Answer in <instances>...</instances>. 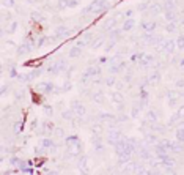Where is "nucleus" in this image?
<instances>
[{
    "label": "nucleus",
    "mask_w": 184,
    "mask_h": 175,
    "mask_svg": "<svg viewBox=\"0 0 184 175\" xmlns=\"http://www.w3.org/2000/svg\"><path fill=\"white\" fill-rule=\"evenodd\" d=\"M69 35V32L65 29V27H60L58 32H57V36H68Z\"/></svg>",
    "instance_id": "11"
},
{
    "label": "nucleus",
    "mask_w": 184,
    "mask_h": 175,
    "mask_svg": "<svg viewBox=\"0 0 184 175\" xmlns=\"http://www.w3.org/2000/svg\"><path fill=\"white\" fill-rule=\"evenodd\" d=\"M54 85L52 84H46V82H43V84H38V90L44 92V93H49V92H52Z\"/></svg>",
    "instance_id": "2"
},
{
    "label": "nucleus",
    "mask_w": 184,
    "mask_h": 175,
    "mask_svg": "<svg viewBox=\"0 0 184 175\" xmlns=\"http://www.w3.org/2000/svg\"><path fill=\"white\" fill-rule=\"evenodd\" d=\"M175 134H176V139H178V140H180V142H184V126L178 128Z\"/></svg>",
    "instance_id": "5"
},
{
    "label": "nucleus",
    "mask_w": 184,
    "mask_h": 175,
    "mask_svg": "<svg viewBox=\"0 0 184 175\" xmlns=\"http://www.w3.org/2000/svg\"><path fill=\"white\" fill-rule=\"evenodd\" d=\"M162 47L165 49V51H171V47H173V43H171V41H169V43H164V44H162Z\"/></svg>",
    "instance_id": "12"
},
{
    "label": "nucleus",
    "mask_w": 184,
    "mask_h": 175,
    "mask_svg": "<svg viewBox=\"0 0 184 175\" xmlns=\"http://www.w3.org/2000/svg\"><path fill=\"white\" fill-rule=\"evenodd\" d=\"M43 147H44V148H51V150H54V148H55L54 142H52V140H49V139L43 140Z\"/></svg>",
    "instance_id": "8"
},
{
    "label": "nucleus",
    "mask_w": 184,
    "mask_h": 175,
    "mask_svg": "<svg viewBox=\"0 0 184 175\" xmlns=\"http://www.w3.org/2000/svg\"><path fill=\"white\" fill-rule=\"evenodd\" d=\"M178 114H180V115H181V117H184V106H183V107L180 109V112H178Z\"/></svg>",
    "instance_id": "17"
},
{
    "label": "nucleus",
    "mask_w": 184,
    "mask_h": 175,
    "mask_svg": "<svg viewBox=\"0 0 184 175\" xmlns=\"http://www.w3.org/2000/svg\"><path fill=\"white\" fill-rule=\"evenodd\" d=\"M30 49H32V44H29V43H27V44H22L19 47V54H27Z\"/></svg>",
    "instance_id": "7"
},
{
    "label": "nucleus",
    "mask_w": 184,
    "mask_h": 175,
    "mask_svg": "<svg viewBox=\"0 0 184 175\" xmlns=\"http://www.w3.org/2000/svg\"><path fill=\"white\" fill-rule=\"evenodd\" d=\"M176 44H178V47H180V49H184V36H181L180 40L176 41Z\"/></svg>",
    "instance_id": "14"
},
{
    "label": "nucleus",
    "mask_w": 184,
    "mask_h": 175,
    "mask_svg": "<svg viewBox=\"0 0 184 175\" xmlns=\"http://www.w3.org/2000/svg\"><path fill=\"white\" fill-rule=\"evenodd\" d=\"M132 29V21H127L126 24H123V30H131Z\"/></svg>",
    "instance_id": "13"
},
{
    "label": "nucleus",
    "mask_w": 184,
    "mask_h": 175,
    "mask_svg": "<svg viewBox=\"0 0 184 175\" xmlns=\"http://www.w3.org/2000/svg\"><path fill=\"white\" fill-rule=\"evenodd\" d=\"M72 111L74 112H77L79 114V115H83V112H85V109H83L79 103H74V104H72Z\"/></svg>",
    "instance_id": "4"
},
{
    "label": "nucleus",
    "mask_w": 184,
    "mask_h": 175,
    "mask_svg": "<svg viewBox=\"0 0 184 175\" xmlns=\"http://www.w3.org/2000/svg\"><path fill=\"white\" fill-rule=\"evenodd\" d=\"M69 55L71 57H77V55H80V49H79V46H74L71 49V52H69Z\"/></svg>",
    "instance_id": "10"
},
{
    "label": "nucleus",
    "mask_w": 184,
    "mask_h": 175,
    "mask_svg": "<svg viewBox=\"0 0 184 175\" xmlns=\"http://www.w3.org/2000/svg\"><path fill=\"white\" fill-rule=\"evenodd\" d=\"M98 73H99L98 68H90L85 74H83V78H90V76H94V74H98Z\"/></svg>",
    "instance_id": "9"
},
{
    "label": "nucleus",
    "mask_w": 184,
    "mask_h": 175,
    "mask_svg": "<svg viewBox=\"0 0 184 175\" xmlns=\"http://www.w3.org/2000/svg\"><path fill=\"white\" fill-rule=\"evenodd\" d=\"M66 66H65V62H58V63H55L54 66H51L49 68V71L51 73H58V71H63Z\"/></svg>",
    "instance_id": "3"
},
{
    "label": "nucleus",
    "mask_w": 184,
    "mask_h": 175,
    "mask_svg": "<svg viewBox=\"0 0 184 175\" xmlns=\"http://www.w3.org/2000/svg\"><path fill=\"white\" fill-rule=\"evenodd\" d=\"M94 100H96V101H102V100H104V96L98 93V95H94Z\"/></svg>",
    "instance_id": "16"
},
{
    "label": "nucleus",
    "mask_w": 184,
    "mask_h": 175,
    "mask_svg": "<svg viewBox=\"0 0 184 175\" xmlns=\"http://www.w3.org/2000/svg\"><path fill=\"white\" fill-rule=\"evenodd\" d=\"M105 8H107V5H105L104 0H94L91 5H88L83 10V13H99V11H104Z\"/></svg>",
    "instance_id": "1"
},
{
    "label": "nucleus",
    "mask_w": 184,
    "mask_h": 175,
    "mask_svg": "<svg viewBox=\"0 0 184 175\" xmlns=\"http://www.w3.org/2000/svg\"><path fill=\"white\" fill-rule=\"evenodd\" d=\"M148 118H151V122H156V112L151 111V112L148 114Z\"/></svg>",
    "instance_id": "15"
},
{
    "label": "nucleus",
    "mask_w": 184,
    "mask_h": 175,
    "mask_svg": "<svg viewBox=\"0 0 184 175\" xmlns=\"http://www.w3.org/2000/svg\"><path fill=\"white\" fill-rule=\"evenodd\" d=\"M142 25H143V29L146 30V32H153V30H154V27H156L154 22H143Z\"/></svg>",
    "instance_id": "6"
}]
</instances>
